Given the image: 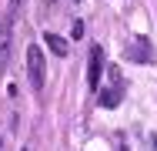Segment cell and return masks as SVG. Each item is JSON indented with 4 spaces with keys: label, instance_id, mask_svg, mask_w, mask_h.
I'll use <instances>...</instances> for the list:
<instances>
[{
    "label": "cell",
    "instance_id": "9",
    "mask_svg": "<svg viewBox=\"0 0 157 151\" xmlns=\"http://www.w3.org/2000/svg\"><path fill=\"white\" fill-rule=\"evenodd\" d=\"M121 151H130V148H127V145H124V141H121Z\"/></svg>",
    "mask_w": 157,
    "mask_h": 151
},
{
    "label": "cell",
    "instance_id": "7",
    "mask_svg": "<svg viewBox=\"0 0 157 151\" xmlns=\"http://www.w3.org/2000/svg\"><path fill=\"white\" fill-rule=\"evenodd\" d=\"M70 37H74V40H80V37H84V24H80V20H74V24H70Z\"/></svg>",
    "mask_w": 157,
    "mask_h": 151
},
{
    "label": "cell",
    "instance_id": "6",
    "mask_svg": "<svg viewBox=\"0 0 157 151\" xmlns=\"http://www.w3.org/2000/svg\"><path fill=\"white\" fill-rule=\"evenodd\" d=\"M44 44H47V51L57 54V57H67V54H70V44L63 40L60 34H50V30H47V34H44Z\"/></svg>",
    "mask_w": 157,
    "mask_h": 151
},
{
    "label": "cell",
    "instance_id": "10",
    "mask_svg": "<svg viewBox=\"0 0 157 151\" xmlns=\"http://www.w3.org/2000/svg\"><path fill=\"white\" fill-rule=\"evenodd\" d=\"M0 151H3V138H0Z\"/></svg>",
    "mask_w": 157,
    "mask_h": 151
},
{
    "label": "cell",
    "instance_id": "5",
    "mask_svg": "<svg viewBox=\"0 0 157 151\" xmlns=\"http://www.w3.org/2000/svg\"><path fill=\"white\" fill-rule=\"evenodd\" d=\"M127 57L137 60V64H151V47H147V40H140V37H130L127 40Z\"/></svg>",
    "mask_w": 157,
    "mask_h": 151
},
{
    "label": "cell",
    "instance_id": "4",
    "mask_svg": "<svg viewBox=\"0 0 157 151\" xmlns=\"http://www.w3.org/2000/svg\"><path fill=\"white\" fill-rule=\"evenodd\" d=\"M10 20L13 17H7L0 24V71L10 64V47H13V27H10Z\"/></svg>",
    "mask_w": 157,
    "mask_h": 151
},
{
    "label": "cell",
    "instance_id": "12",
    "mask_svg": "<svg viewBox=\"0 0 157 151\" xmlns=\"http://www.w3.org/2000/svg\"><path fill=\"white\" fill-rule=\"evenodd\" d=\"M20 151H27V148H20Z\"/></svg>",
    "mask_w": 157,
    "mask_h": 151
},
{
    "label": "cell",
    "instance_id": "1",
    "mask_svg": "<svg viewBox=\"0 0 157 151\" xmlns=\"http://www.w3.org/2000/svg\"><path fill=\"white\" fill-rule=\"evenodd\" d=\"M27 81H30L33 94H40V91H44V81H47V54H44L37 44L27 47Z\"/></svg>",
    "mask_w": 157,
    "mask_h": 151
},
{
    "label": "cell",
    "instance_id": "11",
    "mask_svg": "<svg viewBox=\"0 0 157 151\" xmlns=\"http://www.w3.org/2000/svg\"><path fill=\"white\" fill-rule=\"evenodd\" d=\"M47 3H57V0H47Z\"/></svg>",
    "mask_w": 157,
    "mask_h": 151
},
{
    "label": "cell",
    "instance_id": "8",
    "mask_svg": "<svg viewBox=\"0 0 157 151\" xmlns=\"http://www.w3.org/2000/svg\"><path fill=\"white\" fill-rule=\"evenodd\" d=\"M20 3H24V0H10V17H17V14H20Z\"/></svg>",
    "mask_w": 157,
    "mask_h": 151
},
{
    "label": "cell",
    "instance_id": "3",
    "mask_svg": "<svg viewBox=\"0 0 157 151\" xmlns=\"http://www.w3.org/2000/svg\"><path fill=\"white\" fill-rule=\"evenodd\" d=\"M100 74H104V47L94 44L87 57V88L90 91H100Z\"/></svg>",
    "mask_w": 157,
    "mask_h": 151
},
{
    "label": "cell",
    "instance_id": "2",
    "mask_svg": "<svg viewBox=\"0 0 157 151\" xmlns=\"http://www.w3.org/2000/svg\"><path fill=\"white\" fill-rule=\"evenodd\" d=\"M121 97H124V77H121V71L117 67H110V84L97 94V101H100V108H117L121 104Z\"/></svg>",
    "mask_w": 157,
    "mask_h": 151
}]
</instances>
